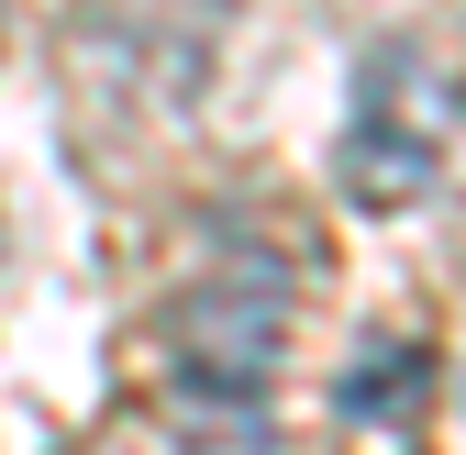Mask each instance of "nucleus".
Masks as SVG:
<instances>
[{
  "mask_svg": "<svg viewBox=\"0 0 466 455\" xmlns=\"http://www.w3.org/2000/svg\"><path fill=\"white\" fill-rule=\"evenodd\" d=\"M444 78L422 67L411 45H378L367 56V78H356V123H344V189H356L367 211H400L422 178H433V156H444Z\"/></svg>",
  "mask_w": 466,
  "mask_h": 455,
  "instance_id": "obj_1",
  "label": "nucleus"
}]
</instances>
